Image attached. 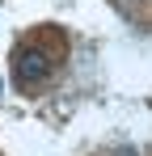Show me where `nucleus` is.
<instances>
[{
	"label": "nucleus",
	"instance_id": "f257e3e1",
	"mask_svg": "<svg viewBox=\"0 0 152 156\" xmlns=\"http://www.w3.org/2000/svg\"><path fill=\"white\" fill-rule=\"evenodd\" d=\"M13 76H17L21 89H38V84L51 76V55L38 51V47H21L17 59H13Z\"/></svg>",
	"mask_w": 152,
	"mask_h": 156
},
{
	"label": "nucleus",
	"instance_id": "f03ea898",
	"mask_svg": "<svg viewBox=\"0 0 152 156\" xmlns=\"http://www.w3.org/2000/svg\"><path fill=\"white\" fill-rule=\"evenodd\" d=\"M114 156H135V152H131V148H118V152H114Z\"/></svg>",
	"mask_w": 152,
	"mask_h": 156
}]
</instances>
